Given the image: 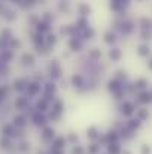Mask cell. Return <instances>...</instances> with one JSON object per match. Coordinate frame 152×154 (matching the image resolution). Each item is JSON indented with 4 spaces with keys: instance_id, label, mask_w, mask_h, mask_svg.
Segmentation results:
<instances>
[{
    "instance_id": "cell-1",
    "label": "cell",
    "mask_w": 152,
    "mask_h": 154,
    "mask_svg": "<svg viewBox=\"0 0 152 154\" xmlns=\"http://www.w3.org/2000/svg\"><path fill=\"white\" fill-rule=\"evenodd\" d=\"M149 100H151V94L149 93H142L140 94V102L146 103V102H149Z\"/></svg>"
},
{
    "instance_id": "cell-2",
    "label": "cell",
    "mask_w": 152,
    "mask_h": 154,
    "mask_svg": "<svg viewBox=\"0 0 152 154\" xmlns=\"http://www.w3.org/2000/svg\"><path fill=\"white\" fill-rule=\"evenodd\" d=\"M139 54H140V55H148V54H149V48H148L146 45H142V47L139 48Z\"/></svg>"
},
{
    "instance_id": "cell-3",
    "label": "cell",
    "mask_w": 152,
    "mask_h": 154,
    "mask_svg": "<svg viewBox=\"0 0 152 154\" xmlns=\"http://www.w3.org/2000/svg\"><path fill=\"white\" fill-rule=\"evenodd\" d=\"M142 154H151V150H149L148 145H143L142 147Z\"/></svg>"
},
{
    "instance_id": "cell-4",
    "label": "cell",
    "mask_w": 152,
    "mask_h": 154,
    "mask_svg": "<svg viewBox=\"0 0 152 154\" xmlns=\"http://www.w3.org/2000/svg\"><path fill=\"white\" fill-rule=\"evenodd\" d=\"M145 85H146V81H145V79H139V81H137V87L143 88Z\"/></svg>"
},
{
    "instance_id": "cell-5",
    "label": "cell",
    "mask_w": 152,
    "mask_h": 154,
    "mask_svg": "<svg viewBox=\"0 0 152 154\" xmlns=\"http://www.w3.org/2000/svg\"><path fill=\"white\" fill-rule=\"evenodd\" d=\"M146 115H148V114H146V111H142V112H140V118H145Z\"/></svg>"
},
{
    "instance_id": "cell-6",
    "label": "cell",
    "mask_w": 152,
    "mask_h": 154,
    "mask_svg": "<svg viewBox=\"0 0 152 154\" xmlns=\"http://www.w3.org/2000/svg\"><path fill=\"white\" fill-rule=\"evenodd\" d=\"M149 67H151V69H152V61H151V63H149Z\"/></svg>"
}]
</instances>
